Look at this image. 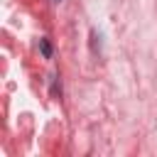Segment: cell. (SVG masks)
<instances>
[{"instance_id": "obj_1", "label": "cell", "mask_w": 157, "mask_h": 157, "mask_svg": "<svg viewBox=\"0 0 157 157\" xmlns=\"http://www.w3.org/2000/svg\"><path fill=\"white\" fill-rule=\"evenodd\" d=\"M39 49H42L44 59H52V44H49L47 39H39Z\"/></svg>"}, {"instance_id": "obj_2", "label": "cell", "mask_w": 157, "mask_h": 157, "mask_svg": "<svg viewBox=\"0 0 157 157\" xmlns=\"http://www.w3.org/2000/svg\"><path fill=\"white\" fill-rule=\"evenodd\" d=\"M56 2H59V0H56Z\"/></svg>"}]
</instances>
